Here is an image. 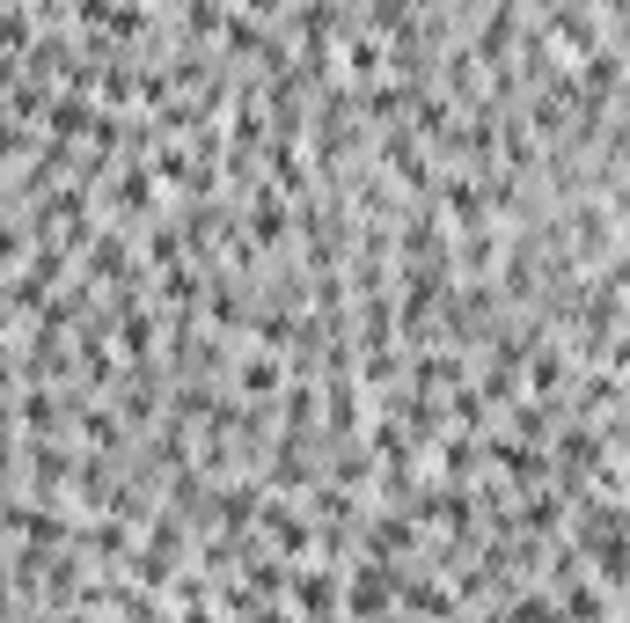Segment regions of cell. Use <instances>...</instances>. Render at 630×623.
Segmentation results:
<instances>
[{
  "instance_id": "277c9868",
  "label": "cell",
  "mask_w": 630,
  "mask_h": 623,
  "mask_svg": "<svg viewBox=\"0 0 630 623\" xmlns=\"http://www.w3.org/2000/svg\"><path fill=\"white\" fill-rule=\"evenodd\" d=\"M271 543H279L287 557H301V551H308V521H301L293 506H271Z\"/></svg>"
},
{
  "instance_id": "9c48e42d",
  "label": "cell",
  "mask_w": 630,
  "mask_h": 623,
  "mask_svg": "<svg viewBox=\"0 0 630 623\" xmlns=\"http://www.w3.org/2000/svg\"><path fill=\"white\" fill-rule=\"evenodd\" d=\"M528 374H535V389H558V382H564V360H558V353H550V360H535Z\"/></svg>"
},
{
  "instance_id": "5b68a950",
  "label": "cell",
  "mask_w": 630,
  "mask_h": 623,
  "mask_svg": "<svg viewBox=\"0 0 630 623\" xmlns=\"http://www.w3.org/2000/svg\"><path fill=\"white\" fill-rule=\"evenodd\" d=\"M279 382H287V367L271 360V353H265V360H243V389H249V396H271Z\"/></svg>"
},
{
  "instance_id": "6da1fadb",
  "label": "cell",
  "mask_w": 630,
  "mask_h": 623,
  "mask_svg": "<svg viewBox=\"0 0 630 623\" xmlns=\"http://www.w3.org/2000/svg\"><path fill=\"white\" fill-rule=\"evenodd\" d=\"M293 609H301V616H330V609H338V573H330V565L293 573Z\"/></svg>"
},
{
  "instance_id": "3957f363",
  "label": "cell",
  "mask_w": 630,
  "mask_h": 623,
  "mask_svg": "<svg viewBox=\"0 0 630 623\" xmlns=\"http://www.w3.org/2000/svg\"><path fill=\"white\" fill-rule=\"evenodd\" d=\"M249 235H257V242H279V235H287V198H279V192H257V198H249Z\"/></svg>"
},
{
  "instance_id": "8992f818",
  "label": "cell",
  "mask_w": 630,
  "mask_h": 623,
  "mask_svg": "<svg viewBox=\"0 0 630 623\" xmlns=\"http://www.w3.org/2000/svg\"><path fill=\"white\" fill-rule=\"evenodd\" d=\"M81 432H89L96 448H118V418H110V411H81Z\"/></svg>"
},
{
  "instance_id": "ba28073f",
  "label": "cell",
  "mask_w": 630,
  "mask_h": 623,
  "mask_svg": "<svg viewBox=\"0 0 630 623\" xmlns=\"http://www.w3.org/2000/svg\"><path fill=\"white\" fill-rule=\"evenodd\" d=\"M564 616H572V623H594V616H602V595H594V587H572V595H564Z\"/></svg>"
},
{
  "instance_id": "7a4b0ae2",
  "label": "cell",
  "mask_w": 630,
  "mask_h": 623,
  "mask_svg": "<svg viewBox=\"0 0 630 623\" xmlns=\"http://www.w3.org/2000/svg\"><path fill=\"white\" fill-rule=\"evenodd\" d=\"M388 579H396V573H388L382 557H366L360 573H352V595H345V601H352V616H382V609H388Z\"/></svg>"
},
{
  "instance_id": "52a82bcc",
  "label": "cell",
  "mask_w": 630,
  "mask_h": 623,
  "mask_svg": "<svg viewBox=\"0 0 630 623\" xmlns=\"http://www.w3.org/2000/svg\"><path fill=\"white\" fill-rule=\"evenodd\" d=\"M542 426H550L542 404H513V432H521V440H542Z\"/></svg>"
}]
</instances>
